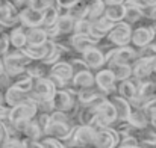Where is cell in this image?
<instances>
[{
    "label": "cell",
    "mask_w": 156,
    "mask_h": 148,
    "mask_svg": "<svg viewBox=\"0 0 156 148\" xmlns=\"http://www.w3.org/2000/svg\"><path fill=\"white\" fill-rule=\"evenodd\" d=\"M40 142H41L43 148H65L62 141H59V139H56L53 136H47V135H43Z\"/></svg>",
    "instance_id": "cell-42"
},
{
    "label": "cell",
    "mask_w": 156,
    "mask_h": 148,
    "mask_svg": "<svg viewBox=\"0 0 156 148\" xmlns=\"http://www.w3.org/2000/svg\"><path fill=\"white\" fill-rule=\"evenodd\" d=\"M146 2H147V3L150 5V6H153V5H156V0H146Z\"/></svg>",
    "instance_id": "cell-52"
},
{
    "label": "cell",
    "mask_w": 156,
    "mask_h": 148,
    "mask_svg": "<svg viewBox=\"0 0 156 148\" xmlns=\"http://www.w3.org/2000/svg\"><path fill=\"white\" fill-rule=\"evenodd\" d=\"M24 71L32 79H38V77H44L49 74V65H46L41 60H30L27 64V67L24 68Z\"/></svg>",
    "instance_id": "cell-32"
},
{
    "label": "cell",
    "mask_w": 156,
    "mask_h": 148,
    "mask_svg": "<svg viewBox=\"0 0 156 148\" xmlns=\"http://www.w3.org/2000/svg\"><path fill=\"white\" fill-rule=\"evenodd\" d=\"M77 101L80 103V106H85V104H88L90 101H93V100L96 98V97H99V95H106L103 91L94 83L93 86H90V88H85V89H79L77 91Z\"/></svg>",
    "instance_id": "cell-29"
},
{
    "label": "cell",
    "mask_w": 156,
    "mask_h": 148,
    "mask_svg": "<svg viewBox=\"0 0 156 148\" xmlns=\"http://www.w3.org/2000/svg\"><path fill=\"white\" fill-rule=\"evenodd\" d=\"M106 98L109 100L114 107H115V113H117V121H126L129 118V113H130V109H132V104L130 101H127L126 98L120 97L117 92H112V94H108Z\"/></svg>",
    "instance_id": "cell-16"
},
{
    "label": "cell",
    "mask_w": 156,
    "mask_h": 148,
    "mask_svg": "<svg viewBox=\"0 0 156 148\" xmlns=\"http://www.w3.org/2000/svg\"><path fill=\"white\" fill-rule=\"evenodd\" d=\"M3 73V62H2V57H0V74Z\"/></svg>",
    "instance_id": "cell-53"
},
{
    "label": "cell",
    "mask_w": 156,
    "mask_h": 148,
    "mask_svg": "<svg viewBox=\"0 0 156 148\" xmlns=\"http://www.w3.org/2000/svg\"><path fill=\"white\" fill-rule=\"evenodd\" d=\"M41 14H43V23H41V27H50L56 23L58 17H59V9L56 5H49V6H44L41 9Z\"/></svg>",
    "instance_id": "cell-34"
},
{
    "label": "cell",
    "mask_w": 156,
    "mask_h": 148,
    "mask_svg": "<svg viewBox=\"0 0 156 148\" xmlns=\"http://www.w3.org/2000/svg\"><path fill=\"white\" fill-rule=\"evenodd\" d=\"M127 121H129L130 126H133L135 129H144V127L149 126V121H147V118H146L143 109L138 107V106H132Z\"/></svg>",
    "instance_id": "cell-33"
},
{
    "label": "cell",
    "mask_w": 156,
    "mask_h": 148,
    "mask_svg": "<svg viewBox=\"0 0 156 148\" xmlns=\"http://www.w3.org/2000/svg\"><path fill=\"white\" fill-rule=\"evenodd\" d=\"M88 3L90 0H76L68 9H65V12L73 18V20H80V18H87V12H88Z\"/></svg>",
    "instance_id": "cell-31"
},
{
    "label": "cell",
    "mask_w": 156,
    "mask_h": 148,
    "mask_svg": "<svg viewBox=\"0 0 156 148\" xmlns=\"http://www.w3.org/2000/svg\"><path fill=\"white\" fill-rule=\"evenodd\" d=\"M37 113H38L37 103L34 100H27V101H23L20 104H15V106L9 107L8 121L11 124H17V122H21V121H29Z\"/></svg>",
    "instance_id": "cell-3"
},
{
    "label": "cell",
    "mask_w": 156,
    "mask_h": 148,
    "mask_svg": "<svg viewBox=\"0 0 156 148\" xmlns=\"http://www.w3.org/2000/svg\"><path fill=\"white\" fill-rule=\"evenodd\" d=\"M118 148H140V142H138V138L135 135H126V136H121L120 138V142H118Z\"/></svg>",
    "instance_id": "cell-41"
},
{
    "label": "cell",
    "mask_w": 156,
    "mask_h": 148,
    "mask_svg": "<svg viewBox=\"0 0 156 148\" xmlns=\"http://www.w3.org/2000/svg\"><path fill=\"white\" fill-rule=\"evenodd\" d=\"M115 92H117L120 97H123V98H126L127 101L132 103V101L135 100V97H136V85H135V80L130 77V79L117 82V89H115Z\"/></svg>",
    "instance_id": "cell-22"
},
{
    "label": "cell",
    "mask_w": 156,
    "mask_h": 148,
    "mask_svg": "<svg viewBox=\"0 0 156 148\" xmlns=\"http://www.w3.org/2000/svg\"><path fill=\"white\" fill-rule=\"evenodd\" d=\"M124 11H126L124 3H112V2H106L103 15L108 18V20H111L112 23H117V21H123Z\"/></svg>",
    "instance_id": "cell-23"
},
{
    "label": "cell",
    "mask_w": 156,
    "mask_h": 148,
    "mask_svg": "<svg viewBox=\"0 0 156 148\" xmlns=\"http://www.w3.org/2000/svg\"><path fill=\"white\" fill-rule=\"evenodd\" d=\"M124 6H126L124 17H123V21H124V23L133 26L135 23H138V21H141V20L144 18L143 11H141L140 8H136V6H133V5H129V3H124Z\"/></svg>",
    "instance_id": "cell-36"
},
{
    "label": "cell",
    "mask_w": 156,
    "mask_h": 148,
    "mask_svg": "<svg viewBox=\"0 0 156 148\" xmlns=\"http://www.w3.org/2000/svg\"><path fill=\"white\" fill-rule=\"evenodd\" d=\"M49 74H52L55 77H58V79L67 82V83L71 82V79H73V76H74L68 59H64V57L59 59V60H56L55 64H52V65L49 67Z\"/></svg>",
    "instance_id": "cell-18"
},
{
    "label": "cell",
    "mask_w": 156,
    "mask_h": 148,
    "mask_svg": "<svg viewBox=\"0 0 156 148\" xmlns=\"http://www.w3.org/2000/svg\"><path fill=\"white\" fill-rule=\"evenodd\" d=\"M71 85H73V88L76 91L93 86L94 85V71L87 70V71H82V73L74 74L73 79H71Z\"/></svg>",
    "instance_id": "cell-25"
},
{
    "label": "cell",
    "mask_w": 156,
    "mask_h": 148,
    "mask_svg": "<svg viewBox=\"0 0 156 148\" xmlns=\"http://www.w3.org/2000/svg\"><path fill=\"white\" fill-rule=\"evenodd\" d=\"M73 126L76 124H71V122H59V121H50L49 126L46 127L44 130V135L47 136H53L59 141H67V138L70 136L71 130H73Z\"/></svg>",
    "instance_id": "cell-15"
},
{
    "label": "cell",
    "mask_w": 156,
    "mask_h": 148,
    "mask_svg": "<svg viewBox=\"0 0 156 148\" xmlns=\"http://www.w3.org/2000/svg\"><path fill=\"white\" fill-rule=\"evenodd\" d=\"M102 43V40H97L91 35H79V33H71L68 38L70 49L73 50L76 54H82L85 50L96 47Z\"/></svg>",
    "instance_id": "cell-9"
},
{
    "label": "cell",
    "mask_w": 156,
    "mask_h": 148,
    "mask_svg": "<svg viewBox=\"0 0 156 148\" xmlns=\"http://www.w3.org/2000/svg\"><path fill=\"white\" fill-rule=\"evenodd\" d=\"M55 91H56V88H55L53 82L47 76H44V77L34 79L32 88L29 91V97L35 103H38V101H43V100H50L55 94Z\"/></svg>",
    "instance_id": "cell-5"
},
{
    "label": "cell",
    "mask_w": 156,
    "mask_h": 148,
    "mask_svg": "<svg viewBox=\"0 0 156 148\" xmlns=\"http://www.w3.org/2000/svg\"><path fill=\"white\" fill-rule=\"evenodd\" d=\"M37 107H38V112H46V113H52L53 110H55V109H53L52 98L38 101V103H37Z\"/></svg>",
    "instance_id": "cell-47"
},
{
    "label": "cell",
    "mask_w": 156,
    "mask_h": 148,
    "mask_svg": "<svg viewBox=\"0 0 156 148\" xmlns=\"http://www.w3.org/2000/svg\"><path fill=\"white\" fill-rule=\"evenodd\" d=\"M74 2H76V0H55V5L58 6L59 11H65V9H68Z\"/></svg>",
    "instance_id": "cell-49"
},
{
    "label": "cell",
    "mask_w": 156,
    "mask_h": 148,
    "mask_svg": "<svg viewBox=\"0 0 156 148\" xmlns=\"http://www.w3.org/2000/svg\"><path fill=\"white\" fill-rule=\"evenodd\" d=\"M114 26V23L111 20H108L106 17H100L94 21H91V29H90V35L97 38V40H105L108 32L111 30V27Z\"/></svg>",
    "instance_id": "cell-19"
},
{
    "label": "cell",
    "mask_w": 156,
    "mask_h": 148,
    "mask_svg": "<svg viewBox=\"0 0 156 148\" xmlns=\"http://www.w3.org/2000/svg\"><path fill=\"white\" fill-rule=\"evenodd\" d=\"M32 83H34V79L29 74H26V71L11 79V85H14L15 88H18V89L24 91V92H29L30 91Z\"/></svg>",
    "instance_id": "cell-37"
},
{
    "label": "cell",
    "mask_w": 156,
    "mask_h": 148,
    "mask_svg": "<svg viewBox=\"0 0 156 148\" xmlns=\"http://www.w3.org/2000/svg\"><path fill=\"white\" fill-rule=\"evenodd\" d=\"M3 148H23V138H9L3 144Z\"/></svg>",
    "instance_id": "cell-48"
},
{
    "label": "cell",
    "mask_w": 156,
    "mask_h": 148,
    "mask_svg": "<svg viewBox=\"0 0 156 148\" xmlns=\"http://www.w3.org/2000/svg\"><path fill=\"white\" fill-rule=\"evenodd\" d=\"M50 121H59V122H71V124H73V121L68 118V115H67L65 112H62V110H53L52 113H50Z\"/></svg>",
    "instance_id": "cell-46"
},
{
    "label": "cell",
    "mask_w": 156,
    "mask_h": 148,
    "mask_svg": "<svg viewBox=\"0 0 156 148\" xmlns=\"http://www.w3.org/2000/svg\"><path fill=\"white\" fill-rule=\"evenodd\" d=\"M9 49H11L9 35H8V29H5L0 32V56H3Z\"/></svg>",
    "instance_id": "cell-43"
},
{
    "label": "cell",
    "mask_w": 156,
    "mask_h": 148,
    "mask_svg": "<svg viewBox=\"0 0 156 148\" xmlns=\"http://www.w3.org/2000/svg\"><path fill=\"white\" fill-rule=\"evenodd\" d=\"M141 109H143V112H144V115L149 121V126L156 130V97L152 98L150 101H147L146 104H143Z\"/></svg>",
    "instance_id": "cell-38"
},
{
    "label": "cell",
    "mask_w": 156,
    "mask_h": 148,
    "mask_svg": "<svg viewBox=\"0 0 156 148\" xmlns=\"http://www.w3.org/2000/svg\"><path fill=\"white\" fill-rule=\"evenodd\" d=\"M8 35H9V43H11V47L14 49H21L24 47L27 43H26V33H24V27L17 24L11 29H8Z\"/></svg>",
    "instance_id": "cell-27"
},
{
    "label": "cell",
    "mask_w": 156,
    "mask_h": 148,
    "mask_svg": "<svg viewBox=\"0 0 156 148\" xmlns=\"http://www.w3.org/2000/svg\"><path fill=\"white\" fill-rule=\"evenodd\" d=\"M90 29H91V21H90L88 18L74 20L73 33H79V35H90Z\"/></svg>",
    "instance_id": "cell-40"
},
{
    "label": "cell",
    "mask_w": 156,
    "mask_h": 148,
    "mask_svg": "<svg viewBox=\"0 0 156 148\" xmlns=\"http://www.w3.org/2000/svg\"><path fill=\"white\" fill-rule=\"evenodd\" d=\"M133 80L136 85V97L130 104L143 107V104H146L147 101H150L152 98L156 97V83L152 82L150 79H144V80L133 79Z\"/></svg>",
    "instance_id": "cell-7"
},
{
    "label": "cell",
    "mask_w": 156,
    "mask_h": 148,
    "mask_svg": "<svg viewBox=\"0 0 156 148\" xmlns=\"http://www.w3.org/2000/svg\"><path fill=\"white\" fill-rule=\"evenodd\" d=\"M24 33H26V43L29 46H40V44H44L49 40L44 27H41V26L27 27V29H24Z\"/></svg>",
    "instance_id": "cell-24"
},
{
    "label": "cell",
    "mask_w": 156,
    "mask_h": 148,
    "mask_svg": "<svg viewBox=\"0 0 156 148\" xmlns=\"http://www.w3.org/2000/svg\"><path fill=\"white\" fill-rule=\"evenodd\" d=\"M56 30H58V38L59 36H70L73 33V27H74V20L65 12V11H59V17L55 23ZM56 40V38H55Z\"/></svg>",
    "instance_id": "cell-20"
},
{
    "label": "cell",
    "mask_w": 156,
    "mask_h": 148,
    "mask_svg": "<svg viewBox=\"0 0 156 148\" xmlns=\"http://www.w3.org/2000/svg\"><path fill=\"white\" fill-rule=\"evenodd\" d=\"M105 67H108L114 77L117 79V82L120 80H126L132 77V65H126V64H118V62H108Z\"/></svg>",
    "instance_id": "cell-28"
},
{
    "label": "cell",
    "mask_w": 156,
    "mask_h": 148,
    "mask_svg": "<svg viewBox=\"0 0 156 148\" xmlns=\"http://www.w3.org/2000/svg\"><path fill=\"white\" fill-rule=\"evenodd\" d=\"M152 82H155L156 83V62H155V65H153V70H152V74H150V77H149Z\"/></svg>",
    "instance_id": "cell-50"
},
{
    "label": "cell",
    "mask_w": 156,
    "mask_h": 148,
    "mask_svg": "<svg viewBox=\"0 0 156 148\" xmlns=\"http://www.w3.org/2000/svg\"><path fill=\"white\" fill-rule=\"evenodd\" d=\"M130 33H132V26L124 23V21H117L111 27V30L106 35V41L115 47H123L130 44Z\"/></svg>",
    "instance_id": "cell-4"
},
{
    "label": "cell",
    "mask_w": 156,
    "mask_h": 148,
    "mask_svg": "<svg viewBox=\"0 0 156 148\" xmlns=\"http://www.w3.org/2000/svg\"><path fill=\"white\" fill-rule=\"evenodd\" d=\"M21 51L32 60H43L44 56H46V51H47V46L46 43L44 44H40V46H29L26 44L24 47H21Z\"/></svg>",
    "instance_id": "cell-35"
},
{
    "label": "cell",
    "mask_w": 156,
    "mask_h": 148,
    "mask_svg": "<svg viewBox=\"0 0 156 148\" xmlns=\"http://www.w3.org/2000/svg\"><path fill=\"white\" fill-rule=\"evenodd\" d=\"M120 135L112 126H102L96 129L94 147L96 148H115L120 142Z\"/></svg>",
    "instance_id": "cell-6"
},
{
    "label": "cell",
    "mask_w": 156,
    "mask_h": 148,
    "mask_svg": "<svg viewBox=\"0 0 156 148\" xmlns=\"http://www.w3.org/2000/svg\"><path fill=\"white\" fill-rule=\"evenodd\" d=\"M80 57L87 62V65L90 67V70H91V71L100 70V68H103L105 65H106L105 53H103V50L100 49L99 46L85 50V51L80 54Z\"/></svg>",
    "instance_id": "cell-13"
},
{
    "label": "cell",
    "mask_w": 156,
    "mask_h": 148,
    "mask_svg": "<svg viewBox=\"0 0 156 148\" xmlns=\"http://www.w3.org/2000/svg\"><path fill=\"white\" fill-rule=\"evenodd\" d=\"M34 118L37 119V122L40 124V127L43 129V133H44L46 127H47V126H49V122H50V113H46V112H38V113H37Z\"/></svg>",
    "instance_id": "cell-45"
},
{
    "label": "cell",
    "mask_w": 156,
    "mask_h": 148,
    "mask_svg": "<svg viewBox=\"0 0 156 148\" xmlns=\"http://www.w3.org/2000/svg\"><path fill=\"white\" fill-rule=\"evenodd\" d=\"M0 57H2V62H3V71L9 76V79L24 73V68L32 60L20 49H14V47H11Z\"/></svg>",
    "instance_id": "cell-1"
},
{
    "label": "cell",
    "mask_w": 156,
    "mask_h": 148,
    "mask_svg": "<svg viewBox=\"0 0 156 148\" xmlns=\"http://www.w3.org/2000/svg\"><path fill=\"white\" fill-rule=\"evenodd\" d=\"M68 62H70V65H71L73 74H77V73H82V71L90 70V67H88L87 62L80 57V54H77V56H70Z\"/></svg>",
    "instance_id": "cell-39"
},
{
    "label": "cell",
    "mask_w": 156,
    "mask_h": 148,
    "mask_svg": "<svg viewBox=\"0 0 156 148\" xmlns=\"http://www.w3.org/2000/svg\"><path fill=\"white\" fill-rule=\"evenodd\" d=\"M155 62L156 59H153V57H143V56H140L132 64V79H136V80L149 79L150 74H152Z\"/></svg>",
    "instance_id": "cell-12"
},
{
    "label": "cell",
    "mask_w": 156,
    "mask_h": 148,
    "mask_svg": "<svg viewBox=\"0 0 156 148\" xmlns=\"http://www.w3.org/2000/svg\"><path fill=\"white\" fill-rule=\"evenodd\" d=\"M94 83L106 95L115 92V89H117V79L114 77L112 71L108 67H103V68L94 71Z\"/></svg>",
    "instance_id": "cell-8"
},
{
    "label": "cell",
    "mask_w": 156,
    "mask_h": 148,
    "mask_svg": "<svg viewBox=\"0 0 156 148\" xmlns=\"http://www.w3.org/2000/svg\"><path fill=\"white\" fill-rule=\"evenodd\" d=\"M94 136L96 129L87 124H76L73 126V130L67 141H64L65 147H94Z\"/></svg>",
    "instance_id": "cell-2"
},
{
    "label": "cell",
    "mask_w": 156,
    "mask_h": 148,
    "mask_svg": "<svg viewBox=\"0 0 156 148\" xmlns=\"http://www.w3.org/2000/svg\"><path fill=\"white\" fill-rule=\"evenodd\" d=\"M155 147H156V145H155Z\"/></svg>",
    "instance_id": "cell-54"
},
{
    "label": "cell",
    "mask_w": 156,
    "mask_h": 148,
    "mask_svg": "<svg viewBox=\"0 0 156 148\" xmlns=\"http://www.w3.org/2000/svg\"><path fill=\"white\" fill-rule=\"evenodd\" d=\"M153 41V32L150 24H143V26H136L135 29L132 27V33H130V46H133L135 49H143L147 44H150Z\"/></svg>",
    "instance_id": "cell-10"
},
{
    "label": "cell",
    "mask_w": 156,
    "mask_h": 148,
    "mask_svg": "<svg viewBox=\"0 0 156 148\" xmlns=\"http://www.w3.org/2000/svg\"><path fill=\"white\" fill-rule=\"evenodd\" d=\"M135 136L138 138L140 148L141 147H155L156 145V130L153 127L147 126L144 129H138L135 132Z\"/></svg>",
    "instance_id": "cell-26"
},
{
    "label": "cell",
    "mask_w": 156,
    "mask_h": 148,
    "mask_svg": "<svg viewBox=\"0 0 156 148\" xmlns=\"http://www.w3.org/2000/svg\"><path fill=\"white\" fill-rule=\"evenodd\" d=\"M140 57L138 49H135L133 46L127 44L123 47H117L114 50L112 56L108 59V62H118V64H126V65H132L136 59ZM106 62V64H108Z\"/></svg>",
    "instance_id": "cell-11"
},
{
    "label": "cell",
    "mask_w": 156,
    "mask_h": 148,
    "mask_svg": "<svg viewBox=\"0 0 156 148\" xmlns=\"http://www.w3.org/2000/svg\"><path fill=\"white\" fill-rule=\"evenodd\" d=\"M150 27H152V32H153V41H156V21H153L150 24Z\"/></svg>",
    "instance_id": "cell-51"
},
{
    "label": "cell",
    "mask_w": 156,
    "mask_h": 148,
    "mask_svg": "<svg viewBox=\"0 0 156 148\" xmlns=\"http://www.w3.org/2000/svg\"><path fill=\"white\" fill-rule=\"evenodd\" d=\"M43 129L40 127V124L37 122L35 118L29 119L24 126V129L21 130V136L23 138H27V139H34V141H40L41 136H43Z\"/></svg>",
    "instance_id": "cell-30"
},
{
    "label": "cell",
    "mask_w": 156,
    "mask_h": 148,
    "mask_svg": "<svg viewBox=\"0 0 156 148\" xmlns=\"http://www.w3.org/2000/svg\"><path fill=\"white\" fill-rule=\"evenodd\" d=\"M27 100H30L29 92H24V91L15 88L14 85H9L5 91V104L9 106V107H12L15 104H20L23 101H27Z\"/></svg>",
    "instance_id": "cell-21"
},
{
    "label": "cell",
    "mask_w": 156,
    "mask_h": 148,
    "mask_svg": "<svg viewBox=\"0 0 156 148\" xmlns=\"http://www.w3.org/2000/svg\"><path fill=\"white\" fill-rule=\"evenodd\" d=\"M138 53H140V56H143V57H153V59H156V41H152V43L147 44L146 47L140 49Z\"/></svg>",
    "instance_id": "cell-44"
},
{
    "label": "cell",
    "mask_w": 156,
    "mask_h": 148,
    "mask_svg": "<svg viewBox=\"0 0 156 148\" xmlns=\"http://www.w3.org/2000/svg\"><path fill=\"white\" fill-rule=\"evenodd\" d=\"M117 121V113H115V107L114 104L106 98L97 107V124L99 127L102 126H112Z\"/></svg>",
    "instance_id": "cell-17"
},
{
    "label": "cell",
    "mask_w": 156,
    "mask_h": 148,
    "mask_svg": "<svg viewBox=\"0 0 156 148\" xmlns=\"http://www.w3.org/2000/svg\"><path fill=\"white\" fill-rule=\"evenodd\" d=\"M18 23L24 29L27 27H38L43 23V14L38 8H29L21 12H18Z\"/></svg>",
    "instance_id": "cell-14"
}]
</instances>
